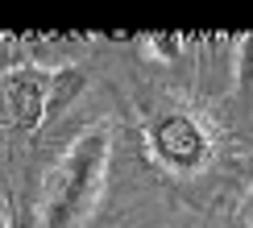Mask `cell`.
Wrapping results in <instances>:
<instances>
[{
    "label": "cell",
    "instance_id": "cell-1",
    "mask_svg": "<svg viewBox=\"0 0 253 228\" xmlns=\"http://www.w3.org/2000/svg\"><path fill=\"white\" fill-rule=\"evenodd\" d=\"M108 153H112L108 124H91L67 145L58 170L50 174V199L42 212V228H87L104 195Z\"/></svg>",
    "mask_w": 253,
    "mask_h": 228
},
{
    "label": "cell",
    "instance_id": "cell-2",
    "mask_svg": "<svg viewBox=\"0 0 253 228\" xmlns=\"http://www.w3.org/2000/svg\"><path fill=\"white\" fill-rule=\"evenodd\" d=\"M150 153L166 166L170 174H199L212 162V133L195 112H162L145 129Z\"/></svg>",
    "mask_w": 253,
    "mask_h": 228
},
{
    "label": "cell",
    "instance_id": "cell-3",
    "mask_svg": "<svg viewBox=\"0 0 253 228\" xmlns=\"http://www.w3.org/2000/svg\"><path fill=\"white\" fill-rule=\"evenodd\" d=\"M50 87H54V75L38 67H17L0 79V108H4V120L21 133H34L50 112Z\"/></svg>",
    "mask_w": 253,
    "mask_h": 228
},
{
    "label": "cell",
    "instance_id": "cell-4",
    "mask_svg": "<svg viewBox=\"0 0 253 228\" xmlns=\"http://www.w3.org/2000/svg\"><path fill=\"white\" fill-rule=\"evenodd\" d=\"M237 96H241V108L253 116V38L241 41V58H237Z\"/></svg>",
    "mask_w": 253,
    "mask_h": 228
},
{
    "label": "cell",
    "instance_id": "cell-5",
    "mask_svg": "<svg viewBox=\"0 0 253 228\" xmlns=\"http://www.w3.org/2000/svg\"><path fill=\"white\" fill-rule=\"evenodd\" d=\"M0 228H8V216H4V207H0Z\"/></svg>",
    "mask_w": 253,
    "mask_h": 228
},
{
    "label": "cell",
    "instance_id": "cell-6",
    "mask_svg": "<svg viewBox=\"0 0 253 228\" xmlns=\"http://www.w3.org/2000/svg\"><path fill=\"white\" fill-rule=\"evenodd\" d=\"M249 224H253V212H249Z\"/></svg>",
    "mask_w": 253,
    "mask_h": 228
}]
</instances>
